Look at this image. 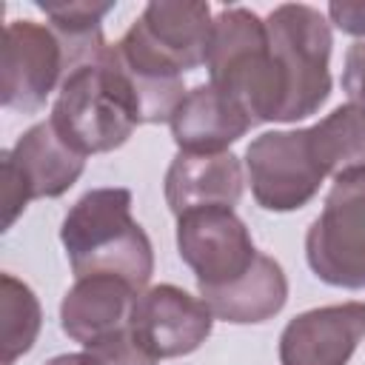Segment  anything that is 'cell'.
<instances>
[{
  "label": "cell",
  "instance_id": "obj_17",
  "mask_svg": "<svg viewBox=\"0 0 365 365\" xmlns=\"http://www.w3.org/2000/svg\"><path fill=\"white\" fill-rule=\"evenodd\" d=\"M311 145L325 177L348 180L365 174V108L356 103L336 106L308 128Z\"/></svg>",
  "mask_w": 365,
  "mask_h": 365
},
{
  "label": "cell",
  "instance_id": "obj_7",
  "mask_svg": "<svg viewBox=\"0 0 365 365\" xmlns=\"http://www.w3.org/2000/svg\"><path fill=\"white\" fill-rule=\"evenodd\" d=\"M3 165V225L11 228L14 220L31 200L66 194L83 174L86 157L74 151L51 125V120L34 123L17 137L11 148L0 154Z\"/></svg>",
  "mask_w": 365,
  "mask_h": 365
},
{
  "label": "cell",
  "instance_id": "obj_21",
  "mask_svg": "<svg viewBox=\"0 0 365 365\" xmlns=\"http://www.w3.org/2000/svg\"><path fill=\"white\" fill-rule=\"evenodd\" d=\"M342 91L351 97V103H356V106L365 108V40H356L345 51Z\"/></svg>",
  "mask_w": 365,
  "mask_h": 365
},
{
  "label": "cell",
  "instance_id": "obj_12",
  "mask_svg": "<svg viewBox=\"0 0 365 365\" xmlns=\"http://www.w3.org/2000/svg\"><path fill=\"white\" fill-rule=\"evenodd\" d=\"M365 339V302L319 305L297 314L279 334V365H348Z\"/></svg>",
  "mask_w": 365,
  "mask_h": 365
},
{
  "label": "cell",
  "instance_id": "obj_11",
  "mask_svg": "<svg viewBox=\"0 0 365 365\" xmlns=\"http://www.w3.org/2000/svg\"><path fill=\"white\" fill-rule=\"evenodd\" d=\"M214 328L211 308L180 285L160 282L140 291L131 302L128 331L154 359L194 354Z\"/></svg>",
  "mask_w": 365,
  "mask_h": 365
},
{
  "label": "cell",
  "instance_id": "obj_23",
  "mask_svg": "<svg viewBox=\"0 0 365 365\" xmlns=\"http://www.w3.org/2000/svg\"><path fill=\"white\" fill-rule=\"evenodd\" d=\"M46 365H100L88 351H80V354H60V356H51Z\"/></svg>",
  "mask_w": 365,
  "mask_h": 365
},
{
  "label": "cell",
  "instance_id": "obj_8",
  "mask_svg": "<svg viewBox=\"0 0 365 365\" xmlns=\"http://www.w3.org/2000/svg\"><path fill=\"white\" fill-rule=\"evenodd\" d=\"M245 174L257 205L277 214L308 205L325 180L308 128L254 137L245 148Z\"/></svg>",
  "mask_w": 365,
  "mask_h": 365
},
{
  "label": "cell",
  "instance_id": "obj_16",
  "mask_svg": "<svg viewBox=\"0 0 365 365\" xmlns=\"http://www.w3.org/2000/svg\"><path fill=\"white\" fill-rule=\"evenodd\" d=\"M200 299L211 308L214 319H222L231 325L265 322L285 308L288 277L274 257L259 251L254 265L240 279H234L222 288L200 291Z\"/></svg>",
  "mask_w": 365,
  "mask_h": 365
},
{
  "label": "cell",
  "instance_id": "obj_3",
  "mask_svg": "<svg viewBox=\"0 0 365 365\" xmlns=\"http://www.w3.org/2000/svg\"><path fill=\"white\" fill-rule=\"evenodd\" d=\"M51 125L83 157L106 154L128 143L140 123L134 91L120 71L114 51L63 77L51 106Z\"/></svg>",
  "mask_w": 365,
  "mask_h": 365
},
{
  "label": "cell",
  "instance_id": "obj_4",
  "mask_svg": "<svg viewBox=\"0 0 365 365\" xmlns=\"http://www.w3.org/2000/svg\"><path fill=\"white\" fill-rule=\"evenodd\" d=\"M211 29V6L202 0H151L111 48L134 83L163 86L205 66Z\"/></svg>",
  "mask_w": 365,
  "mask_h": 365
},
{
  "label": "cell",
  "instance_id": "obj_14",
  "mask_svg": "<svg viewBox=\"0 0 365 365\" xmlns=\"http://www.w3.org/2000/svg\"><path fill=\"white\" fill-rule=\"evenodd\" d=\"M140 291L120 277H83L60 302V328L68 339L91 348L128 328L131 302Z\"/></svg>",
  "mask_w": 365,
  "mask_h": 365
},
{
  "label": "cell",
  "instance_id": "obj_22",
  "mask_svg": "<svg viewBox=\"0 0 365 365\" xmlns=\"http://www.w3.org/2000/svg\"><path fill=\"white\" fill-rule=\"evenodd\" d=\"M328 17L331 23L345 31V34H354V37H365V3H339L334 0L328 6Z\"/></svg>",
  "mask_w": 365,
  "mask_h": 365
},
{
  "label": "cell",
  "instance_id": "obj_5",
  "mask_svg": "<svg viewBox=\"0 0 365 365\" xmlns=\"http://www.w3.org/2000/svg\"><path fill=\"white\" fill-rule=\"evenodd\" d=\"M265 26L285 80L282 123L305 120L331 97V23L308 3H282L271 9Z\"/></svg>",
  "mask_w": 365,
  "mask_h": 365
},
{
  "label": "cell",
  "instance_id": "obj_10",
  "mask_svg": "<svg viewBox=\"0 0 365 365\" xmlns=\"http://www.w3.org/2000/svg\"><path fill=\"white\" fill-rule=\"evenodd\" d=\"M66 60L57 34L46 23L11 20L0 46V103L3 108L31 114L46 106L63 83Z\"/></svg>",
  "mask_w": 365,
  "mask_h": 365
},
{
  "label": "cell",
  "instance_id": "obj_13",
  "mask_svg": "<svg viewBox=\"0 0 365 365\" xmlns=\"http://www.w3.org/2000/svg\"><path fill=\"white\" fill-rule=\"evenodd\" d=\"M165 202L174 217L194 208H234L245 188L242 163L234 151H177L165 171Z\"/></svg>",
  "mask_w": 365,
  "mask_h": 365
},
{
  "label": "cell",
  "instance_id": "obj_9",
  "mask_svg": "<svg viewBox=\"0 0 365 365\" xmlns=\"http://www.w3.org/2000/svg\"><path fill=\"white\" fill-rule=\"evenodd\" d=\"M177 251L194 271L197 291L222 288L240 279L257 259L248 225L234 208H194L177 217Z\"/></svg>",
  "mask_w": 365,
  "mask_h": 365
},
{
  "label": "cell",
  "instance_id": "obj_1",
  "mask_svg": "<svg viewBox=\"0 0 365 365\" xmlns=\"http://www.w3.org/2000/svg\"><path fill=\"white\" fill-rule=\"evenodd\" d=\"M60 242L77 279L120 277L143 291L154 274V248L131 217L128 188H91L63 217Z\"/></svg>",
  "mask_w": 365,
  "mask_h": 365
},
{
  "label": "cell",
  "instance_id": "obj_15",
  "mask_svg": "<svg viewBox=\"0 0 365 365\" xmlns=\"http://www.w3.org/2000/svg\"><path fill=\"white\" fill-rule=\"evenodd\" d=\"M168 125L180 151L217 154L245 137V131L254 128V120L217 86L200 83L185 91Z\"/></svg>",
  "mask_w": 365,
  "mask_h": 365
},
{
  "label": "cell",
  "instance_id": "obj_19",
  "mask_svg": "<svg viewBox=\"0 0 365 365\" xmlns=\"http://www.w3.org/2000/svg\"><path fill=\"white\" fill-rule=\"evenodd\" d=\"M37 9L48 17L57 37H88L103 31V17L114 9L111 0H46Z\"/></svg>",
  "mask_w": 365,
  "mask_h": 365
},
{
  "label": "cell",
  "instance_id": "obj_20",
  "mask_svg": "<svg viewBox=\"0 0 365 365\" xmlns=\"http://www.w3.org/2000/svg\"><path fill=\"white\" fill-rule=\"evenodd\" d=\"M100 365H157V359L151 354H145L140 348V342L131 336V331H117L108 339L86 348Z\"/></svg>",
  "mask_w": 365,
  "mask_h": 365
},
{
  "label": "cell",
  "instance_id": "obj_6",
  "mask_svg": "<svg viewBox=\"0 0 365 365\" xmlns=\"http://www.w3.org/2000/svg\"><path fill=\"white\" fill-rule=\"evenodd\" d=\"M305 259L334 288H365V174L331 185L305 234Z\"/></svg>",
  "mask_w": 365,
  "mask_h": 365
},
{
  "label": "cell",
  "instance_id": "obj_18",
  "mask_svg": "<svg viewBox=\"0 0 365 365\" xmlns=\"http://www.w3.org/2000/svg\"><path fill=\"white\" fill-rule=\"evenodd\" d=\"M43 328V308L34 291L14 274L0 277V351L3 365L29 354Z\"/></svg>",
  "mask_w": 365,
  "mask_h": 365
},
{
  "label": "cell",
  "instance_id": "obj_2",
  "mask_svg": "<svg viewBox=\"0 0 365 365\" xmlns=\"http://www.w3.org/2000/svg\"><path fill=\"white\" fill-rule=\"evenodd\" d=\"M205 68L208 83L228 94L254 125L282 123L285 80L271 51L268 26L257 11L228 6L214 14Z\"/></svg>",
  "mask_w": 365,
  "mask_h": 365
}]
</instances>
